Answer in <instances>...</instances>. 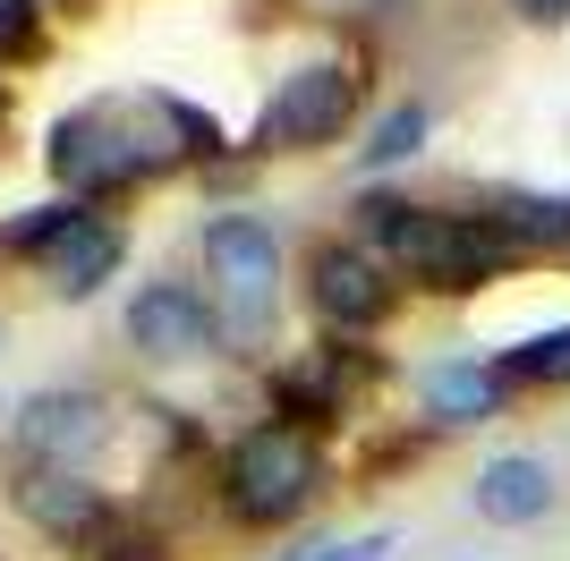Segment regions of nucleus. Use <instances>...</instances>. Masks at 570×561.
<instances>
[{"label": "nucleus", "instance_id": "f257e3e1", "mask_svg": "<svg viewBox=\"0 0 570 561\" xmlns=\"http://www.w3.org/2000/svg\"><path fill=\"white\" fill-rule=\"evenodd\" d=\"M205 273H214V324L222 350H264L282 324V238L256 213H214L205 222Z\"/></svg>", "mask_w": 570, "mask_h": 561}, {"label": "nucleus", "instance_id": "f03ea898", "mask_svg": "<svg viewBox=\"0 0 570 561\" xmlns=\"http://www.w3.org/2000/svg\"><path fill=\"white\" fill-rule=\"evenodd\" d=\"M324 493V451H315L307 425H247L222 460V502H230L238 528H282Z\"/></svg>", "mask_w": 570, "mask_h": 561}, {"label": "nucleus", "instance_id": "7ed1b4c3", "mask_svg": "<svg viewBox=\"0 0 570 561\" xmlns=\"http://www.w3.org/2000/svg\"><path fill=\"white\" fill-rule=\"evenodd\" d=\"M43 163H51V179L69 187L77 205H95V196H119V187H137V179H163L179 154H170V137L119 128L111 102H86V111H69L60 128H51Z\"/></svg>", "mask_w": 570, "mask_h": 561}, {"label": "nucleus", "instance_id": "20e7f679", "mask_svg": "<svg viewBox=\"0 0 570 561\" xmlns=\"http://www.w3.org/2000/svg\"><path fill=\"white\" fill-rule=\"evenodd\" d=\"M401 264L426 280V289L460 298V289H485L494 273H511V264H520V238L502 230L494 213H426Z\"/></svg>", "mask_w": 570, "mask_h": 561}, {"label": "nucleus", "instance_id": "39448f33", "mask_svg": "<svg viewBox=\"0 0 570 561\" xmlns=\"http://www.w3.org/2000/svg\"><path fill=\"white\" fill-rule=\"evenodd\" d=\"M350 119H357V69L350 60H307V69H289L273 86V102L256 119V145L264 154H307V145H333Z\"/></svg>", "mask_w": 570, "mask_h": 561}, {"label": "nucleus", "instance_id": "423d86ee", "mask_svg": "<svg viewBox=\"0 0 570 561\" xmlns=\"http://www.w3.org/2000/svg\"><path fill=\"white\" fill-rule=\"evenodd\" d=\"M307 298H315V315L350 341V332H366V324H383L392 315V280H383V256H366L357 238H333V247H315L307 256Z\"/></svg>", "mask_w": 570, "mask_h": 561}, {"label": "nucleus", "instance_id": "0eeeda50", "mask_svg": "<svg viewBox=\"0 0 570 561\" xmlns=\"http://www.w3.org/2000/svg\"><path fill=\"white\" fill-rule=\"evenodd\" d=\"M214 341H222L214 298H205V289H188V280H145L137 298H128V350L179 366V357H205Z\"/></svg>", "mask_w": 570, "mask_h": 561}, {"label": "nucleus", "instance_id": "6e6552de", "mask_svg": "<svg viewBox=\"0 0 570 561\" xmlns=\"http://www.w3.org/2000/svg\"><path fill=\"white\" fill-rule=\"evenodd\" d=\"M111 434V409L95 392H35L18 400V451L35 468H86Z\"/></svg>", "mask_w": 570, "mask_h": 561}, {"label": "nucleus", "instance_id": "1a4fd4ad", "mask_svg": "<svg viewBox=\"0 0 570 561\" xmlns=\"http://www.w3.org/2000/svg\"><path fill=\"white\" fill-rule=\"evenodd\" d=\"M18 519L43 528L51 544H102L111 537V502L86 468H26L18 476Z\"/></svg>", "mask_w": 570, "mask_h": 561}, {"label": "nucleus", "instance_id": "9d476101", "mask_svg": "<svg viewBox=\"0 0 570 561\" xmlns=\"http://www.w3.org/2000/svg\"><path fill=\"white\" fill-rule=\"evenodd\" d=\"M553 493H562V476H553L537 451H494V460L476 468V519H494V528H537V519L553 511Z\"/></svg>", "mask_w": 570, "mask_h": 561}, {"label": "nucleus", "instance_id": "9b49d317", "mask_svg": "<svg viewBox=\"0 0 570 561\" xmlns=\"http://www.w3.org/2000/svg\"><path fill=\"white\" fill-rule=\"evenodd\" d=\"M502 383L485 357H434L426 374H417V409H426L434 425H476V417H494L502 409Z\"/></svg>", "mask_w": 570, "mask_h": 561}, {"label": "nucleus", "instance_id": "f8f14e48", "mask_svg": "<svg viewBox=\"0 0 570 561\" xmlns=\"http://www.w3.org/2000/svg\"><path fill=\"white\" fill-rule=\"evenodd\" d=\"M119 256H128V230L102 222V213H86V222H77V230L43 256V280L60 289V298H95L102 280L119 273Z\"/></svg>", "mask_w": 570, "mask_h": 561}, {"label": "nucleus", "instance_id": "ddd939ff", "mask_svg": "<svg viewBox=\"0 0 570 561\" xmlns=\"http://www.w3.org/2000/svg\"><path fill=\"white\" fill-rule=\"evenodd\" d=\"M350 213H357V247H366V256H409V238L426 222V205H409L392 187H357Z\"/></svg>", "mask_w": 570, "mask_h": 561}, {"label": "nucleus", "instance_id": "4468645a", "mask_svg": "<svg viewBox=\"0 0 570 561\" xmlns=\"http://www.w3.org/2000/svg\"><path fill=\"white\" fill-rule=\"evenodd\" d=\"M86 213H95V205H77V196H51V205H26V213H9V222H0V256L43 264L51 247H60V238H69L77 222H86Z\"/></svg>", "mask_w": 570, "mask_h": 561}, {"label": "nucleus", "instance_id": "2eb2a0df", "mask_svg": "<svg viewBox=\"0 0 570 561\" xmlns=\"http://www.w3.org/2000/svg\"><path fill=\"white\" fill-rule=\"evenodd\" d=\"M426 137H434V111H426V102H392V111L366 128L357 163H366V170H401L409 154H426Z\"/></svg>", "mask_w": 570, "mask_h": 561}, {"label": "nucleus", "instance_id": "dca6fc26", "mask_svg": "<svg viewBox=\"0 0 570 561\" xmlns=\"http://www.w3.org/2000/svg\"><path fill=\"white\" fill-rule=\"evenodd\" d=\"M494 374L520 392V383H570V324L553 332H528V341H511V350L494 357Z\"/></svg>", "mask_w": 570, "mask_h": 561}, {"label": "nucleus", "instance_id": "f3484780", "mask_svg": "<svg viewBox=\"0 0 570 561\" xmlns=\"http://www.w3.org/2000/svg\"><path fill=\"white\" fill-rule=\"evenodd\" d=\"M520 247H570V196H502L485 205Z\"/></svg>", "mask_w": 570, "mask_h": 561}, {"label": "nucleus", "instance_id": "a211bd4d", "mask_svg": "<svg viewBox=\"0 0 570 561\" xmlns=\"http://www.w3.org/2000/svg\"><path fill=\"white\" fill-rule=\"evenodd\" d=\"M145 111L170 128V145H179L188 163H222V154H230L222 119H214V111H196V102H179V94H145Z\"/></svg>", "mask_w": 570, "mask_h": 561}, {"label": "nucleus", "instance_id": "6ab92c4d", "mask_svg": "<svg viewBox=\"0 0 570 561\" xmlns=\"http://www.w3.org/2000/svg\"><path fill=\"white\" fill-rule=\"evenodd\" d=\"M282 561H392V528H366V537H315Z\"/></svg>", "mask_w": 570, "mask_h": 561}, {"label": "nucleus", "instance_id": "aec40b11", "mask_svg": "<svg viewBox=\"0 0 570 561\" xmlns=\"http://www.w3.org/2000/svg\"><path fill=\"white\" fill-rule=\"evenodd\" d=\"M35 35H43V9L35 0H0V60L35 51Z\"/></svg>", "mask_w": 570, "mask_h": 561}, {"label": "nucleus", "instance_id": "412c9836", "mask_svg": "<svg viewBox=\"0 0 570 561\" xmlns=\"http://www.w3.org/2000/svg\"><path fill=\"white\" fill-rule=\"evenodd\" d=\"M528 26H570V0H511Z\"/></svg>", "mask_w": 570, "mask_h": 561}]
</instances>
